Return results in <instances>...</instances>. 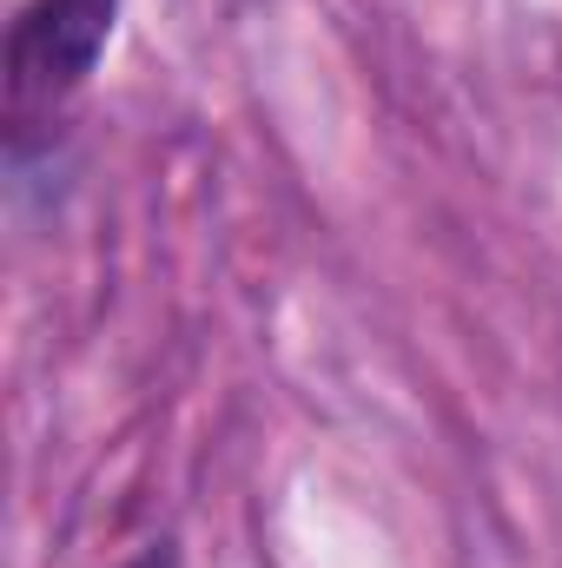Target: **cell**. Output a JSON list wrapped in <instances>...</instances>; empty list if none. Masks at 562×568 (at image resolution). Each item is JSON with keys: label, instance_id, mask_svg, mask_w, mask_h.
<instances>
[{"label": "cell", "instance_id": "2", "mask_svg": "<svg viewBox=\"0 0 562 568\" xmlns=\"http://www.w3.org/2000/svg\"><path fill=\"white\" fill-rule=\"evenodd\" d=\"M140 568H172V556H165V549H159V556H145Z\"/></svg>", "mask_w": 562, "mask_h": 568}, {"label": "cell", "instance_id": "1", "mask_svg": "<svg viewBox=\"0 0 562 568\" xmlns=\"http://www.w3.org/2000/svg\"><path fill=\"white\" fill-rule=\"evenodd\" d=\"M120 0H27L7 33V93L13 106L67 100L107 53Z\"/></svg>", "mask_w": 562, "mask_h": 568}]
</instances>
